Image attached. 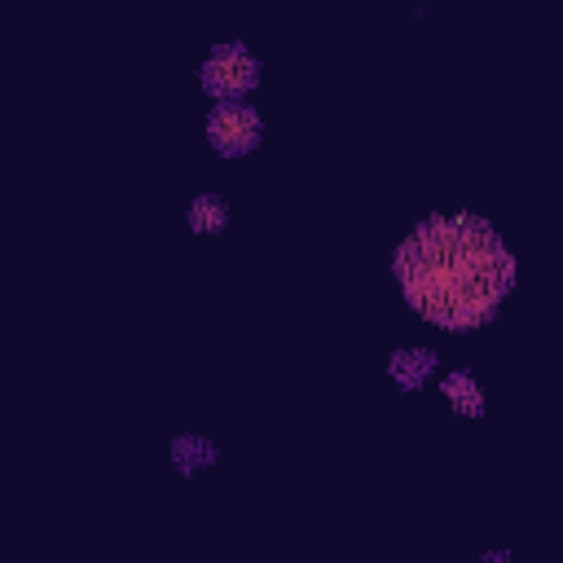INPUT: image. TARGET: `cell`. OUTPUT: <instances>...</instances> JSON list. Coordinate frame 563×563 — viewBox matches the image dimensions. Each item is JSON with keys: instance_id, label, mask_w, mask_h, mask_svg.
Here are the masks:
<instances>
[{"instance_id": "cell-1", "label": "cell", "mask_w": 563, "mask_h": 563, "mask_svg": "<svg viewBox=\"0 0 563 563\" xmlns=\"http://www.w3.org/2000/svg\"><path fill=\"white\" fill-rule=\"evenodd\" d=\"M405 299L444 330L484 325L515 282V260L501 238L475 216L422 220L396 251Z\"/></svg>"}, {"instance_id": "cell-2", "label": "cell", "mask_w": 563, "mask_h": 563, "mask_svg": "<svg viewBox=\"0 0 563 563\" xmlns=\"http://www.w3.org/2000/svg\"><path fill=\"white\" fill-rule=\"evenodd\" d=\"M198 79L216 101H242L260 84V62L255 53H246V44H216Z\"/></svg>"}, {"instance_id": "cell-3", "label": "cell", "mask_w": 563, "mask_h": 563, "mask_svg": "<svg viewBox=\"0 0 563 563\" xmlns=\"http://www.w3.org/2000/svg\"><path fill=\"white\" fill-rule=\"evenodd\" d=\"M260 136H264V119H260L255 106H246V101H220V106L211 110V119H207V141H211V150L224 154V158L251 154V150L260 145Z\"/></svg>"}, {"instance_id": "cell-4", "label": "cell", "mask_w": 563, "mask_h": 563, "mask_svg": "<svg viewBox=\"0 0 563 563\" xmlns=\"http://www.w3.org/2000/svg\"><path fill=\"white\" fill-rule=\"evenodd\" d=\"M387 374L400 391H413L422 387L431 374H435V352L431 347H400L391 361H387Z\"/></svg>"}, {"instance_id": "cell-5", "label": "cell", "mask_w": 563, "mask_h": 563, "mask_svg": "<svg viewBox=\"0 0 563 563\" xmlns=\"http://www.w3.org/2000/svg\"><path fill=\"white\" fill-rule=\"evenodd\" d=\"M211 462H216V444L211 440H202V435H176L172 440V466L180 475H194V471H202Z\"/></svg>"}, {"instance_id": "cell-6", "label": "cell", "mask_w": 563, "mask_h": 563, "mask_svg": "<svg viewBox=\"0 0 563 563\" xmlns=\"http://www.w3.org/2000/svg\"><path fill=\"white\" fill-rule=\"evenodd\" d=\"M444 396H449V405H453L462 418H479V413H484V396H479V387H475V378H471L466 369L444 374Z\"/></svg>"}, {"instance_id": "cell-7", "label": "cell", "mask_w": 563, "mask_h": 563, "mask_svg": "<svg viewBox=\"0 0 563 563\" xmlns=\"http://www.w3.org/2000/svg\"><path fill=\"white\" fill-rule=\"evenodd\" d=\"M229 224V202L220 194H198L189 202V229L194 233H220Z\"/></svg>"}, {"instance_id": "cell-8", "label": "cell", "mask_w": 563, "mask_h": 563, "mask_svg": "<svg viewBox=\"0 0 563 563\" xmlns=\"http://www.w3.org/2000/svg\"><path fill=\"white\" fill-rule=\"evenodd\" d=\"M506 559H510L506 550H497V554H484V563H506Z\"/></svg>"}]
</instances>
